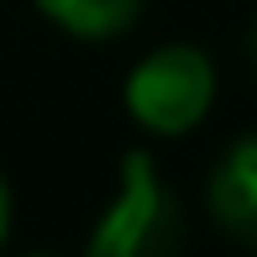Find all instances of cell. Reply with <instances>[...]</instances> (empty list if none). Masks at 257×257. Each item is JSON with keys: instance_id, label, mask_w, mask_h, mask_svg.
Listing matches in <instances>:
<instances>
[{"instance_id": "5b68a950", "label": "cell", "mask_w": 257, "mask_h": 257, "mask_svg": "<svg viewBox=\"0 0 257 257\" xmlns=\"http://www.w3.org/2000/svg\"><path fill=\"white\" fill-rule=\"evenodd\" d=\"M241 63H247V74L257 79V16L247 21V32H241Z\"/></svg>"}, {"instance_id": "6da1fadb", "label": "cell", "mask_w": 257, "mask_h": 257, "mask_svg": "<svg viewBox=\"0 0 257 257\" xmlns=\"http://www.w3.org/2000/svg\"><path fill=\"white\" fill-rule=\"evenodd\" d=\"M184 241H189V220L179 194L163 184L158 163L142 147H132L121 158V189L89 231V257H168Z\"/></svg>"}, {"instance_id": "3957f363", "label": "cell", "mask_w": 257, "mask_h": 257, "mask_svg": "<svg viewBox=\"0 0 257 257\" xmlns=\"http://www.w3.org/2000/svg\"><path fill=\"white\" fill-rule=\"evenodd\" d=\"M205 200H210L215 226L226 231L231 241H241V247L257 252V132L236 137V142L226 147V158L210 173Z\"/></svg>"}, {"instance_id": "7a4b0ae2", "label": "cell", "mask_w": 257, "mask_h": 257, "mask_svg": "<svg viewBox=\"0 0 257 257\" xmlns=\"http://www.w3.org/2000/svg\"><path fill=\"white\" fill-rule=\"evenodd\" d=\"M210 100H215V63L194 42H168L126 74V110L137 126L158 137H179L200 126Z\"/></svg>"}, {"instance_id": "8992f818", "label": "cell", "mask_w": 257, "mask_h": 257, "mask_svg": "<svg viewBox=\"0 0 257 257\" xmlns=\"http://www.w3.org/2000/svg\"><path fill=\"white\" fill-rule=\"evenodd\" d=\"M6 226H11V189H6V179H0V241H6Z\"/></svg>"}, {"instance_id": "277c9868", "label": "cell", "mask_w": 257, "mask_h": 257, "mask_svg": "<svg viewBox=\"0 0 257 257\" xmlns=\"http://www.w3.org/2000/svg\"><path fill=\"white\" fill-rule=\"evenodd\" d=\"M37 11L74 37H115L142 16V0H37Z\"/></svg>"}]
</instances>
